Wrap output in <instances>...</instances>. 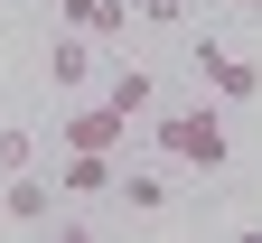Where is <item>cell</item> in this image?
Listing matches in <instances>:
<instances>
[{
  "label": "cell",
  "mask_w": 262,
  "mask_h": 243,
  "mask_svg": "<svg viewBox=\"0 0 262 243\" xmlns=\"http://www.w3.org/2000/svg\"><path fill=\"white\" fill-rule=\"evenodd\" d=\"M47 84H56V94H84V84H94V38H84V28L47 47Z\"/></svg>",
  "instance_id": "obj_6"
},
{
  "label": "cell",
  "mask_w": 262,
  "mask_h": 243,
  "mask_svg": "<svg viewBox=\"0 0 262 243\" xmlns=\"http://www.w3.org/2000/svg\"><path fill=\"white\" fill-rule=\"evenodd\" d=\"M196 84H206L215 103H253L262 94V65L244 47H225V38H196Z\"/></svg>",
  "instance_id": "obj_2"
},
{
  "label": "cell",
  "mask_w": 262,
  "mask_h": 243,
  "mask_svg": "<svg viewBox=\"0 0 262 243\" xmlns=\"http://www.w3.org/2000/svg\"><path fill=\"white\" fill-rule=\"evenodd\" d=\"M244 10H262V0H244Z\"/></svg>",
  "instance_id": "obj_13"
},
{
  "label": "cell",
  "mask_w": 262,
  "mask_h": 243,
  "mask_svg": "<svg viewBox=\"0 0 262 243\" xmlns=\"http://www.w3.org/2000/svg\"><path fill=\"white\" fill-rule=\"evenodd\" d=\"M84 38H131V0H94V19H84Z\"/></svg>",
  "instance_id": "obj_9"
},
{
  "label": "cell",
  "mask_w": 262,
  "mask_h": 243,
  "mask_svg": "<svg viewBox=\"0 0 262 243\" xmlns=\"http://www.w3.org/2000/svg\"><path fill=\"white\" fill-rule=\"evenodd\" d=\"M28 150H38V141H28L19 122H0V178H10V168H28Z\"/></svg>",
  "instance_id": "obj_10"
},
{
  "label": "cell",
  "mask_w": 262,
  "mask_h": 243,
  "mask_svg": "<svg viewBox=\"0 0 262 243\" xmlns=\"http://www.w3.org/2000/svg\"><path fill=\"white\" fill-rule=\"evenodd\" d=\"M131 10H141L150 28H187V0H131Z\"/></svg>",
  "instance_id": "obj_11"
},
{
  "label": "cell",
  "mask_w": 262,
  "mask_h": 243,
  "mask_svg": "<svg viewBox=\"0 0 262 243\" xmlns=\"http://www.w3.org/2000/svg\"><path fill=\"white\" fill-rule=\"evenodd\" d=\"M103 103H113V113H159V84H150V65H122V75L103 84Z\"/></svg>",
  "instance_id": "obj_8"
},
{
  "label": "cell",
  "mask_w": 262,
  "mask_h": 243,
  "mask_svg": "<svg viewBox=\"0 0 262 243\" xmlns=\"http://www.w3.org/2000/svg\"><path fill=\"white\" fill-rule=\"evenodd\" d=\"M0 215H10L19 234H38V225H56V187H47V178H28V168H10V187H0Z\"/></svg>",
  "instance_id": "obj_4"
},
{
  "label": "cell",
  "mask_w": 262,
  "mask_h": 243,
  "mask_svg": "<svg viewBox=\"0 0 262 243\" xmlns=\"http://www.w3.org/2000/svg\"><path fill=\"white\" fill-rule=\"evenodd\" d=\"M150 141H159V159L206 168V178L234 159V141H225V113H206V103H196V113H150Z\"/></svg>",
  "instance_id": "obj_1"
},
{
  "label": "cell",
  "mask_w": 262,
  "mask_h": 243,
  "mask_svg": "<svg viewBox=\"0 0 262 243\" xmlns=\"http://www.w3.org/2000/svg\"><path fill=\"white\" fill-rule=\"evenodd\" d=\"M131 215H169V168H122V187H113Z\"/></svg>",
  "instance_id": "obj_7"
},
{
  "label": "cell",
  "mask_w": 262,
  "mask_h": 243,
  "mask_svg": "<svg viewBox=\"0 0 262 243\" xmlns=\"http://www.w3.org/2000/svg\"><path fill=\"white\" fill-rule=\"evenodd\" d=\"M122 131H131V113H113V103L94 94V103H75V113L56 122V141L66 150H122Z\"/></svg>",
  "instance_id": "obj_3"
},
{
  "label": "cell",
  "mask_w": 262,
  "mask_h": 243,
  "mask_svg": "<svg viewBox=\"0 0 262 243\" xmlns=\"http://www.w3.org/2000/svg\"><path fill=\"white\" fill-rule=\"evenodd\" d=\"M113 187H122L113 150H66V168H56V196H113Z\"/></svg>",
  "instance_id": "obj_5"
},
{
  "label": "cell",
  "mask_w": 262,
  "mask_h": 243,
  "mask_svg": "<svg viewBox=\"0 0 262 243\" xmlns=\"http://www.w3.org/2000/svg\"><path fill=\"white\" fill-rule=\"evenodd\" d=\"M56 19H66V28H84V19H94V0H56Z\"/></svg>",
  "instance_id": "obj_12"
}]
</instances>
